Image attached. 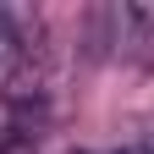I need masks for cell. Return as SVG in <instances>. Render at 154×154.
<instances>
[{
    "label": "cell",
    "instance_id": "cell-1",
    "mask_svg": "<svg viewBox=\"0 0 154 154\" xmlns=\"http://www.w3.org/2000/svg\"><path fill=\"white\" fill-rule=\"evenodd\" d=\"M99 22L110 28L105 44H154V6H143V0H121V6H105Z\"/></svg>",
    "mask_w": 154,
    "mask_h": 154
}]
</instances>
